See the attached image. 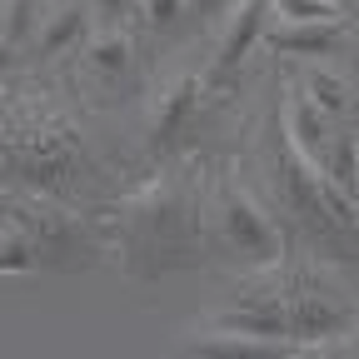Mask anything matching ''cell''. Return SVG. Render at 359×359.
Wrapping results in <instances>:
<instances>
[{
	"mask_svg": "<svg viewBox=\"0 0 359 359\" xmlns=\"http://www.w3.org/2000/svg\"><path fill=\"white\" fill-rule=\"evenodd\" d=\"M110 245L130 280H165L210 259V175L190 160L155 170L110 215Z\"/></svg>",
	"mask_w": 359,
	"mask_h": 359,
	"instance_id": "1",
	"label": "cell"
},
{
	"mask_svg": "<svg viewBox=\"0 0 359 359\" xmlns=\"http://www.w3.org/2000/svg\"><path fill=\"white\" fill-rule=\"evenodd\" d=\"M334 259L309 255V259H280L269 269L245 275L240 294L224 299L215 314H205L210 325L224 330H250L264 339H290V344H334L354 334L359 325V299L349 294L344 275L330 269Z\"/></svg>",
	"mask_w": 359,
	"mask_h": 359,
	"instance_id": "2",
	"label": "cell"
},
{
	"mask_svg": "<svg viewBox=\"0 0 359 359\" xmlns=\"http://www.w3.org/2000/svg\"><path fill=\"white\" fill-rule=\"evenodd\" d=\"M264 175L275 190V210L285 230L309 240L314 255H325L334 264H359V200H349L330 175H320L294 145L285 125H269L264 140Z\"/></svg>",
	"mask_w": 359,
	"mask_h": 359,
	"instance_id": "3",
	"label": "cell"
},
{
	"mask_svg": "<svg viewBox=\"0 0 359 359\" xmlns=\"http://www.w3.org/2000/svg\"><path fill=\"white\" fill-rule=\"evenodd\" d=\"M210 250L235 269L255 275L285 259V224L235 170L210 180Z\"/></svg>",
	"mask_w": 359,
	"mask_h": 359,
	"instance_id": "4",
	"label": "cell"
},
{
	"mask_svg": "<svg viewBox=\"0 0 359 359\" xmlns=\"http://www.w3.org/2000/svg\"><path fill=\"white\" fill-rule=\"evenodd\" d=\"M280 125H285V135H290V145H294L314 170L330 175L349 200H359V140H354V125L330 120V115L299 90V80L285 85Z\"/></svg>",
	"mask_w": 359,
	"mask_h": 359,
	"instance_id": "5",
	"label": "cell"
},
{
	"mask_svg": "<svg viewBox=\"0 0 359 359\" xmlns=\"http://www.w3.org/2000/svg\"><path fill=\"white\" fill-rule=\"evenodd\" d=\"M205 110V85H200V70H175L170 80H160L155 100H150V115H145V155L150 160H170L185 135L195 130Z\"/></svg>",
	"mask_w": 359,
	"mask_h": 359,
	"instance_id": "6",
	"label": "cell"
},
{
	"mask_svg": "<svg viewBox=\"0 0 359 359\" xmlns=\"http://www.w3.org/2000/svg\"><path fill=\"white\" fill-rule=\"evenodd\" d=\"M269 15H275V6H269V0H240V11L224 20V35H219V45H215V55H210L205 70H200L205 105H215V100L230 95V85L240 80V65H245V55L259 45Z\"/></svg>",
	"mask_w": 359,
	"mask_h": 359,
	"instance_id": "7",
	"label": "cell"
},
{
	"mask_svg": "<svg viewBox=\"0 0 359 359\" xmlns=\"http://www.w3.org/2000/svg\"><path fill=\"white\" fill-rule=\"evenodd\" d=\"M180 359H309L314 344H290V339H264L250 330H224V325H190L175 339Z\"/></svg>",
	"mask_w": 359,
	"mask_h": 359,
	"instance_id": "8",
	"label": "cell"
},
{
	"mask_svg": "<svg viewBox=\"0 0 359 359\" xmlns=\"http://www.w3.org/2000/svg\"><path fill=\"white\" fill-rule=\"evenodd\" d=\"M80 70L85 80L105 90V95H120V90L135 80V70H140V55H135V35L125 25H95V35H90L80 45Z\"/></svg>",
	"mask_w": 359,
	"mask_h": 359,
	"instance_id": "9",
	"label": "cell"
},
{
	"mask_svg": "<svg viewBox=\"0 0 359 359\" xmlns=\"http://www.w3.org/2000/svg\"><path fill=\"white\" fill-rule=\"evenodd\" d=\"M349 40V20H280L269 15L259 45L269 55H285V60H330L344 50Z\"/></svg>",
	"mask_w": 359,
	"mask_h": 359,
	"instance_id": "10",
	"label": "cell"
},
{
	"mask_svg": "<svg viewBox=\"0 0 359 359\" xmlns=\"http://www.w3.org/2000/svg\"><path fill=\"white\" fill-rule=\"evenodd\" d=\"M90 35H95V11H90V0H55V6L35 20L30 60L35 65H50L60 55H75Z\"/></svg>",
	"mask_w": 359,
	"mask_h": 359,
	"instance_id": "11",
	"label": "cell"
},
{
	"mask_svg": "<svg viewBox=\"0 0 359 359\" xmlns=\"http://www.w3.org/2000/svg\"><path fill=\"white\" fill-rule=\"evenodd\" d=\"M299 90L320 105L330 120H339V125H354V90H349V75L344 70H334V65H320V60H309L299 75Z\"/></svg>",
	"mask_w": 359,
	"mask_h": 359,
	"instance_id": "12",
	"label": "cell"
},
{
	"mask_svg": "<svg viewBox=\"0 0 359 359\" xmlns=\"http://www.w3.org/2000/svg\"><path fill=\"white\" fill-rule=\"evenodd\" d=\"M40 0H0V70H6L35 35Z\"/></svg>",
	"mask_w": 359,
	"mask_h": 359,
	"instance_id": "13",
	"label": "cell"
},
{
	"mask_svg": "<svg viewBox=\"0 0 359 359\" xmlns=\"http://www.w3.org/2000/svg\"><path fill=\"white\" fill-rule=\"evenodd\" d=\"M185 15H190V0H135V20L150 35H170Z\"/></svg>",
	"mask_w": 359,
	"mask_h": 359,
	"instance_id": "14",
	"label": "cell"
},
{
	"mask_svg": "<svg viewBox=\"0 0 359 359\" xmlns=\"http://www.w3.org/2000/svg\"><path fill=\"white\" fill-rule=\"evenodd\" d=\"M35 240L30 230H0V275H20V269H35Z\"/></svg>",
	"mask_w": 359,
	"mask_h": 359,
	"instance_id": "15",
	"label": "cell"
},
{
	"mask_svg": "<svg viewBox=\"0 0 359 359\" xmlns=\"http://www.w3.org/2000/svg\"><path fill=\"white\" fill-rule=\"evenodd\" d=\"M280 20H344L339 0H269Z\"/></svg>",
	"mask_w": 359,
	"mask_h": 359,
	"instance_id": "16",
	"label": "cell"
},
{
	"mask_svg": "<svg viewBox=\"0 0 359 359\" xmlns=\"http://www.w3.org/2000/svg\"><path fill=\"white\" fill-rule=\"evenodd\" d=\"M90 11H95V25H125L135 15V0H90Z\"/></svg>",
	"mask_w": 359,
	"mask_h": 359,
	"instance_id": "17",
	"label": "cell"
},
{
	"mask_svg": "<svg viewBox=\"0 0 359 359\" xmlns=\"http://www.w3.org/2000/svg\"><path fill=\"white\" fill-rule=\"evenodd\" d=\"M230 0H190V15H200V20H210V15H219Z\"/></svg>",
	"mask_w": 359,
	"mask_h": 359,
	"instance_id": "18",
	"label": "cell"
}]
</instances>
